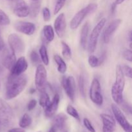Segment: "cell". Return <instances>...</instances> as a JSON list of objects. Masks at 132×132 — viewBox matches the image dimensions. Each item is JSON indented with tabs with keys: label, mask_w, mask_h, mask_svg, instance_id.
I'll return each instance as SVG.
<instances>
[{
	"label": "cell",
	"mask_w": 132,
	"mask_h": 132,
	"mask_svg": "<svg viewBox=\"0 0 132 132\" xmlns=\"http://www.w3.org/2000/svg\"><path fill=\"white\" fill-rule=\"evenodd\" d=\"M125 1V0H116V1H115L114 3L116 4V5H120V4L122 3H123Z\"/></svg>",
	"instance_id": "7bdbcfd3"
},
{
	"label": "cell",
	"mask_w": 132,
	"mask_h": 132,
	"mask_svg": "<svg viewBox=\"0 0 132 132\" xmlns=\"http://www.w3.org/2000/svg\"><path fill=\"white\" fill-rule=\"evenodd\" d=\"M66 27H67V22H66L65 15L63 13H61L57 17L54 21V29L58 37H62L64 36Z\"/></svg>",
	"instance_id": "9a60e30c"
},
{
	"label": "cell",
	"mask_w": 132,
	"mask_h": 132,
	"mask_svg": "<svg viewBox=\"0 0 132 132\" xmlns=\"http://www.w3.org/2000/svg\"><path fill=\"white\" fill-rule=\"evenodd\" d=\"M13 12L19 18H26L29 15V6L24 0H11Z\"/></svg>",
	"instance_id": "30bf717a"
},
{
	"label": "cell",
	"mask_w": 132,
	"mask_h": 132,
	"mask_svg": "<svg viewBox=\"0 0 132 132\" xmlns=\"http://www.w3.org/2000/svg\"><path fill=\"white\" fill-rule=\"evenodd\" d=\"M123 57L126 60L129 62H131L132 61V52L131 50L126 49L123 52Z\"/></svg>",
	"instance_id": "74e56055"
},
{
	"label": "cell",
	"mask_w": 132,
	"mask_h": 132,
	"mask_svg": "<svg viewBox=\"0 0 132 132\" xmlns=\"http://www.w3.org/2000/svg\"><path fill=\"white\" fill-rule=\"evenodd\" d=\"M119 105L121 106V108H122V110L125 112H126L128 114H131V106L127 103V102L125 101L123 99L122 102L119 104Z\"/></svg>",
	"instance_id": "836d02e7"
},
{
	"label": "cell",
	"mask_w": 132,
	"mask_h": 132,
	"mask_svg": "<svg viewBox=\"0 0 132 132\" xmlns=\"http://www.w3.org/2000/svg\"><path fill=\"white\" fill-rule=\"evenodd\" d=\"M43 18L45 21H50L51 15H50V12L48 8L45 7L43 9Z\"/></svg>",
	"instance_id": "8d00e7d4"
},
{
	"label": "cell",
	"mask_w": 132,
	"mask_h": 132,
	"mask_svg": "<svg viewBox=\"0 0 132 132\" xmlns=\"http://www.w3.org/2000/svg\"><path fill=\"white\" fill-rule=\"evenodd\" d=\"M3 128V125H1V123H0V132L2 131V130Z\"/></svg>",
	"instance_id": "bcb514c9"
},
{
	"label": "cell",
	"mask_w": 132,
	"mask_h": 132,
	"mask_svg": "<svg viewBox=\"0 0 132 132\" xmlns=\"http://www.w3.org/2000/svg\"><path fill=\"white\" fill-rule=\"evenodd\" d=\"M54 30L51 25H45L43 28V36L46 42L50 43L54 39Z\"/></svg>",
	"instance_id": "44dd1931"
},
{
	"label": "cell",
	"mask_w": 132,
	"mask_h": 132,
	"mask_svg": "<svg viewBox=\"0 0 132 132\" xmlns=\"http://www.w3.org/2000/svg\"><path fill=\"white\" fill-rule=\"evenodd\" d=\"M50 103V99L48 94L45 92H41V96L39 98V104L43 108H46Z\"/></svg>",
	"instance_id": "4316f807"
},
{
	"label": "cell",
	"mask_w": 132,
	"mask_h": 132,
	"mask_svg": "<svg viewBox=\"0 0 132 132\" xmlns=\"http://www.w3.org/2000/svg\"><path fill=\"white\" fill-rule=\"evenodd\" d=\"M35 92H36V90L34 88H31L30 90V94H34Z\"/></svg>",
	"instance_id": "f6af8a7d"
},
{
	"label": "cell",
	"mask_w": 132,
	"mask_h": 132,
	"mask_svg": "<svg viewBox=\"0 0 132 132\" xmlns=\"http://www.w3.org/2000/svg\"><path fill=\"white\" fill-rule=\"evenodd\" d=\"M15 61H16L15 54L11 50L10 52H5L2 57V64L6 69L11 70Z\"/></svg>",
	"instance_id": "ac0fdd59"
},
{
	"label": "cell",
	"mask_w": 132,
	"mask_h": 132,
	"mask_svg": "<svg viewBox=\"0 0 132 132\" xmlns=\"http://www.w3.org/2000/svg\"><path fill=\"white\" fill-rule=\"evenodd\" d=\"M88 63L90 64V66L92 68H95V67H97L98 66H99L101 64L100 61L98 57H97L96 56L94 55H91L89 56L88 57Z\"/></svg>",
	"instance_id": "4dcf8cb0"
},
{
	"label": "cell",
	"mask_w": 132,
	"mask_h": 132,
	"mask_svg": "<svg viewBox=\"0 0 132 132\" xmlns=\"http://www.w3.org/2000/svg\"><path fill=\"white\" fill-rule=\"evenodd\" d=\"M30 58L31 62L32 63V64H34V65H37V64H38L39 63V55L37 54V52L35 51V50H32L30 52Z\"/></svg>",
	"instance_id": "1f68e13d"
},
{
	"label": "cell",
	"mask_w": 132,
	"mask_h": 132,
	"mask_svg": "<svg viewBox=\"0 0 132 132\" xmlns=\"http://www.w3.org/2000/svg\"><path fill=\"white\" fill-rule=\"evenodd\" d=\"M40 7H41V4L38 1H33L29 6V15L31 18H35L38 15L39 13Z\"/></svg>",
	"instance_id": "603a6c76"
},
{
	"label": "cell",
	"mask_w": 132,
	"mask_h": 132,
	"mask_svg": "<svg viewBox=\"0 0 132 132\" xmlns=\"http://www.w3.org/2000/svg\"><path fill=\"white\" fill-rule=\"evenodd\" d=\"M89 95L92 101L97 106H101L103 103V97L101 92L100 82L97 79H94L90 88Z\"/></svg>",
	"instance_id": "52a82bcc"
},
{
	"label": "cell",
	"mask_w": 132,
	"mask_h": 132,
	"mask_svg": "<svg viewBox=\"0 0 132 132\" xmlns=\"http://www.w3.org/2000/svg\"><path fill=\"white\" fill-rule=\"evenodd\" d=\"M83 124L85 125V128L87 129L90 132H95V130L94 126L92 125L91 122L87 118H85L83 119Z\"/></svg>",
	"instance_id": "d590c367"
},
{
	"label": "cell",
	"mask_w": 132,
	"mask_h": 132,
	"mask_svg": "<svg viewBox=\"0 0 132 132\" xmlns=\"http://www.w3.org/2000/svg\"><path fill=\"white\" fill-rule=\"evenodd\" d=\"M97 9V5L96 3H90L86 7L79 10L72 18L70 22V28L72 30L77 29L85 18L88 15L95 12Z\"/></svg>",
	"instance_id": "3957f363"
},
{
	"label": "cell",
	"mask_w": 132,
	"mask_h": 132,
	"mask_svg": "<svg viewBox=\"0 0 132 132\" xmlns=\"http://www.w3.org/2000/svg\"><path fill=\"white\" fill-rule=\"evenodd\" d=\"M28 68V63L25 57L23 56L20 57L18 60L15 61V63L11 68V73L12 76H19L21 75L27 70Z\"/></svg>",
	"instance_id": "5bb4252c"
},
{
	"label": "cell",
	"mask_w": 132,
	"mask_h": 132,
	"mask_svg": "<svg viewBox=\"0 0 132 132\" xmlns=\"http://www.w3.org/2000/svg\"><path fill=\"white\" fill-rule=\"evenodd\" d=\"M54 59L56 64H57V70L59 73H64L67 72V66L64 59L60 55L55 54L54 57Z\"/></svg>",
	"instance_id": "7402d4cb"
},
{
	"label": "cell",
	"mask_w": 132,
	"mask_h": 132,
	"mask_svg": "<svg viewBox=\"0 0 132 132\" xmlns=\"http://www.w3.org/2000/svg\"><path fill=\"white\" fill-rule=\"evenodd\" d=\"M14 119L12 109L5 101L0 99V123L3 127L9 126Z\"/></svg>",
	"instance_id": "8992f818"
},
{
	"label": "cell",
	"mask_w": 132,
	"mask_h": 132,
	"mask_svg": "<svg viewBox=\"0 0 132 132\" xmlns=\"http://www.w3.org/2000/svg\"><path fill=\"white\" fill-rule=\"evenodd\" d=\"M125 86V76L121 65H117L116 81L112 88V96L113 101L119 104L123 101V91Z\"/></svg>",
	"instance_id": "7a4b0ae2"
},
{
	"label": "cell",
	"mask_w": 132,
	"mask_h": 132,
	"mask_svg": "<svg viewBox=\"0 0 132 132\" xmlns=\"http://www.w3.org/2000/svg\"><path fill=\"white\" fill-rule=\"evenodd\" d=\"M89 33V24L86 22L81 28V36H80V45L83 50L86 49V44H87L88 36Z\"/></svg>",
	"instance_id": "ffe728a7"
},
{
	"label": "cell",
	"mask_w": 132,
	"mask_h": 132,
	"mask_svg": "<svg viewBox=\"0 0 132 132\" xmlns=\"http://www.w3.org/2000/svg\"><path fill=\"white\" fill-rule=\"evenodd\" d=\"M8 132H25V131L22 128H14L9 130Z\"/></svg>",
	"instance_id": "ab89813d"
},
{
	"label": "cell",
	"mask_w": 132,
	"mask_h": 132,
	"mask_svg": "<svg viewBox=\"0 0 132 132\" xmlns=\"http://www.w3.org/2000/svg\"><path fill=\"white\" fill-rule=\"evenodd\" d=\"M36 105H37V101L35 99H32L28 102V104H27V109L28 111H32L36 108Z\"/></svg>",
	"instance_id": "f35d334b"
},
{
	"label": "cell",
	"mask_w": 132,
	"mask_h": 132,
	"mask_svg": "<svg viewBox=\"0 0 132 132\" xmlns=\"http://www.w3.org/2000/svg\"><path fill=\"white\" fill-rule=\"evenodd\" d=\"M0 86H1V84H0Z\"/></svg>",
	"instance_id": "681fc988"
},
{
	"label": "cell",
	"mask_w": 132,
	"mask_h": 132,
	"mask_svg": "<svg viewBox=\"0 0 132 132\" xmlns=\"http://www.w3.org/2000/svg\"><path fill=\"white\" fill-rule=\"evenodd\" d=\"M10 23V20L6 13L0 9V26L8 25Z\"/></svg>",
	"instance_id": "f546056e"
},
{
	"label": "cell",
	"mask_w": 132,
	"mask_h": 132,
	"mask_svg": "<svg viewBox=\"0 0 132 132\" xmlns=\"http://www.w3.org/2000/svg\"><path fill=\"white\" fill-rule=\"evenodd\" d=\"M121 23H122L121 19H117L113 20L108 24L103 34V41L105 43H108L110 41L111 38L116 30L118 29Z\"/></svg>",
	"instance_id": "4fadbf2b"
},
{
	"label": "cell",
	"mask_w": 132,
	"mask_h": 132,
	"mask_svg": "<svg viewBox=\"0 0 132 132\" xmlns=\"http://www.w3.org/2000/svg\"><path fill=\"white\" fill-rule=\"evenodd\" d=\"M112 109L113 112V115L115 116V118L117 120L118 123L120 126L122 128L125 132H132L131 126L130 122L126 119V117L124 115L123 112H122L119 107L117 106L116 104H112Z\"/></svg>",
	"instance_id": "9c48e42d"
},
{
	"label": "cell",
	"mask_w": 132,
	"mask_h": 132,
	"mask_svg": "<svg viewBox=\"0 0 132 132\" xmlns=\"http://www.w3.org/2000/svg\"><path fill=\"white\" fill-rule=\"evenodd\" d=\"M39 56L41 57V61L45 64V65L47 66L49 64V57L48 55L47 49L45 45H42L39 48Z\"/></svg>",
	"instance_id": "d4e9b609"
},
{
	"label": "cell",
	"mask_w": 132,
	"mask_h": 132,
	"mask_svg": "<svg viewBox=\"0 0 132 132\" xmlns=\"http://www.w3.org/2000/svg\"><path fill=\"white\" fill-rule=\"evenodd\" d=\"M32 122V119L30 116L28 114H27V113H25V114H24L22 116L21 119L20 121H19V125L20 128L24 129L27 128L28 126H30Z\"/></svg>",
	"instance_id": "cb8c5ba5"
},
{
	"label": "cell",
	"mask_w": 132,
	"mask_h": 132,
	"mask_svg": "<svg viewBox=\"0 0 132 132\" xmlns=\"http://www.w3.org/2000/svg\"><path fill=\"white\" fill-rule=\"evenodd\" d=\"M116 6H117V5H116V4H115V3H113V4H112V7H111V12H112V14H113V13L115 12V11H116Z\"/></svg>",
	"instance_id": "b9f144b4"
},
{
	"label": "cell",
	"mask_w": 132,
	"mask_h": 132,
	"mask_svg": "<svg viewBox=\"0 0 132 132\" xmlns=\"http://www.w3.org/2000/svg\"><path fill=\"white\" fill-rule=\"evenodd\" d=\"M100 116L103 122V132H114L116 128L114 119L106 113H102Z\"/></svg>",
	"instance_id": "2e32d148"
},
{
	"label": "cell",
	"mask_w": 132,
	"mask_h": 132,
	"mask_svg": "<svg viewBox=\"0 0 132 132\" xmlns=\"http://www.w3.org/2000/svg\"><path fill=\"white\" fill-rule=\"evenodd\" d=\"M67 117L64 113H59L54 117L52 121V126L55 130H62L65 126Z\"/></svg>",
	"instance_id": "d6986e66"
},
{
	"label": "cell",
	"mask_w": 132,
	"mask_h": 132,
	"mask_svg": "<svg viewBox=\"0 0 132 132\" xmlns=\"http://www.w3.org/2000/svg\"><path fill=\"white\" fill-rule=\"evenodd\" d=\"M48 132H56V130H55V128L52 126V127L50 128V130H49Z\"/></svg>",
	"instance_id": "ee69618b"
},
{
	"label": "cell",
	"mask_w": 132,
	"mask_h": 132,
	"mask_svg": "<svg viewBox=\"0 0 132 132\" xmlns=\"http://www.w3.org/2000/svg\"><path fill=\"white\" fill-rule=\"evenodd\" d=\"M10 48L14 54H21L24 52L25 49V45L21 38L15 34L9 35L8 37Z\"/></svg>",
	"instance_id": "ba28073f"
},
{
	"label": "cell",
	"mask_w": 132,
	"mask_h": 132,
	"mask_svg": "<svg viewBox=\"0 0 132 132\" xmlns=\"http://www.w3.org/2000/svg\"><path fill=\"white\" fill-rule=\"evenodd\" d=\"M106 23V19L105 18H103L98 22L97 24L95 26L94 29L92 31L90 38H89L88 45L89 52L93 53L95 50L99 36H100L101 32L103 27L105 25Z\"/></svg>",
	"instance_id": "277c9868"
},
{
	"label": "cell",
	"mask_w": 132,
	"mask_h": 132,
	"mask_svg": "<svg viewBox=\"0 0 132 132\" xmlns=\"http://www.w3.org/2000/svg\"><path fill=\"white\" fill-rule=\"evenodd\" d=\"M38 132H42V131H38Z\"/></svg>",
	"instance_id": "c3c4849f"
},
{
	"label": "cell",
	"mask_w": 132,
	"mask_h": 132,
	"mask_svg": "<svg viewBox=\"0 0 132 132\" xmlns=\"http://www.w3.org/2000/svg\"><path fill=\"white\" fill-rule=\"evenodd\" d=\"M35 85L36 89L40 92H45L48 85L47 82V72L43 64H38L36 68Z\"/></svg>",
	"instance_id": "5b68a950"
},
{
	"label": "cell",
	"mask_w": 132,
	"mask_h": 132,
	"mask_svg": "<svg viewBox=\"0 0 132 132\" xmlns=\"http://www.w3.org/2000/svg\"><path fill=\"white\" fill-rule=\"evenodd\" d=\"M121 68H122V72H123L125 76L131 79L132 77V73H131L132 70L131 67H129L128 65H126V64H124L123 66L121 67Z\"/></svg>",
	"instance_id": "e575fe53"
},
{
	"label": "cell",
	"mask_w": 132,
	"mask_h": 132,
	"mask_svg": "<svg viewBox=\"0 0 132 132\" xmlns=\"http://www.w3.org/2000/svg\"><path fill=\"white\" fill-rule=\"evenodd\" d=\"M27 76L23 73L19 76L10 75L6 85V99L10 100L19 95L27 86Z\"/></svg>",
	"instance_id": "6da1fadb"
},
{
	"label": "cell",
	"mask_w": 132,
	"mask_h": 132,
	"mask_svg": "<svg viewBox=\"0 0 132 132\" xmlns=\"http://www.w3.org/2000/svg\"><path fill=\"white\" fill-rule=\"evenodd\" d=\"M59 101H60V97L59 94H55L52 101H50V104L45 108V115L47 118H52L55 116V113L57 111Z\"/></svg>",
	"instance_id": "e0dca14e"
},
{
	"label": "cell",
	"mask_w": 132,
	"mask_h": 132,
	"mask_svg": "<svg viewBox=\"0 0 132 132\" xmlns=\"http://www.w3.org/2000/svg\"><path fill=\"white\" fill-rule=\"evenodd\" d=\"M62 45V54L64 59L67 60H69L72 57V51L71 48L67 43H66L64 41L61 42Z\"/></svg>",
	"instance_id": "484cf974"
},
{
	"label": "cell",
	"mask_w": 132,
	"mask_h": 132,
	"mask_svg": "<svg viewBox=\"0 0 132 132\" xmlns=\"http://www.w3.org/2000/svg\"><path fill=\"white\" fill-rule=\"evenodd\" d=\"M85 77L82 75H81L79 77V90L80 94L82 97H85Z\"/></svg>",
	"instance_id": "f1b7e54d"
},
{
	"label": "cell",
	"mask_w": 132,
	"mask_h": 132,
	"mask_svg": "<svg viewBox=\"0 0 132 132\" xmlns=\"http://www.w3.org/2000/svg\"><path fill=\"white\" fill-rule=\"evenodd\" d=\"M67 112L68 115L72 116V117L76 119V120H77V121H80V117L79 115L78 112H77V110H76L74 107H73L72 105H70V104L68 105V106H67Z\"/></svg>",
	"instance_id": "83f0119b"
},
{
	"label": "cell",
	"mask_w": 132,
	"mask_h": 132,
	"mask_svg": "<svg viewBox=\"0 0 132 132\" xmlns=\"http://www.w3.org/2000/svg\"><path fill=\"white\" fill-rule=\"evenodd\" d=\"M4 47H5V43H4L3 41L1 39V37H0V50H3Z\"/></svg>",
	"instance_id": "60d3db41"
},
{
	"label": "cell",
	"mask_w": 132,
	"mask_h": 132,
	"mask_svg": "<svg viewBox=\"0 0 132 132\" xmlns=\"http://www.w3.org/2000/svg\"><path fill=\"white\" fill-rule=\"evenodd\" d=\"M32 1H38V0H32Z\"/></svg>",
	"instance_id": "7dc6e473"
},
{
	"label": "cell",
	"mask_w": 132,
	"mask_h": 132,
	"mask_svg": "<svg viewBox=\"0 0 132 132\" xmlns=\"http://www.w3.org/2000/svg\"><path fill=\"white\" fill-rule=\"evenodd\" d=\"M62 85L67 96L72 101H73L76 91V82L74 78L72 76L63 77L62 79Z\"/></svg>",
	"instance_id": "8fae6325"
},
{
	"label": "cell",
	"mask_w": 132,
	"mask_h": 132,
	"mask_svg": "<svg viewBox=\"0 0 132 132\" xmlns=\"http://www.w3.org/2000/svg\"><path fill=\"white\" fill-rule=\"evenodd\" d=\"M66 1L67 0H56V3H55V6L54 10V14H57V13H59V12L64 6Z\"/></svg>",
	"instance_id": "d6a6232c"
},
{
	"label": "cell",
	"mask_w": 132,
	"mask_h": 132,
	"mask_svg": "<svg viewBox=\"0 0 132 132\" xmlns=\"http://www.w3.org/2000/svg\"><path fill=\"white\" fill-rule=\"evenodd\" d=\"M14 28L18 32L27 36H32L36 30L35 24L27 21H17L14 24Z\"/></svg>",
	"instance_id": "7c38bea8"
}]
</instances>
